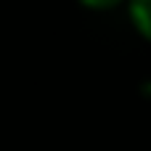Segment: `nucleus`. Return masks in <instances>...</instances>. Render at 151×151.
<instances>
[{
    "label": "nucleus",
    "mask_w": 151,
    "mask_h": 151,
    "mask_svg": "<svg viewBox=\"0 0 151 151\" xmlns=\"http://www.w3.org/2000/svg\"><path fill=\"white\" fill-rule=\"evenodd\" d=\"M130 16H133V24L141 29V35H146L151 40V0H138L130 5Z\"/></svg>",
    "instance_id": "obj_1"
},
{
    "label": "nucleus",
    "mask_w": 151,
    "mask_h": 151,
    "mask_svg": "<svg viewBox=\"0 0 151 151\" xmlns=\"http://www.w3.org/2000/svg\"><path fill=\"white\" fill-rule=\"evenodd\" d=\"M149 93H151V82H149Z\"/></svg>",
    "instance_id": "obj_2"
}]
</instances>
